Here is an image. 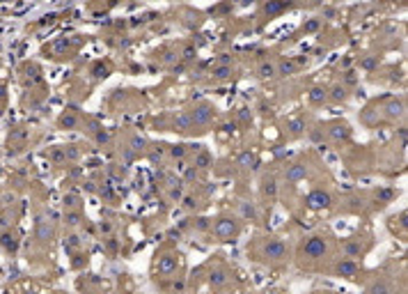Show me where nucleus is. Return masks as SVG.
<instances>
[{
	"label": "nucleus",
	"mask_w": 408,
	"mask_h": 294,
	"mask_svg": "<svg viewBox=\"0 0 408 294\" xmlns=\"http://www.w3.org/2000/svg\"><path fill=\"white\" fill-rule=\"evenodd\" d=\"M307 257H321V255L326 253V244L321 241V239H310L307 244H305V251H303Z\"/></svg>",
	"instance_id": "obj_1"
},
{
	"label": "nucleus",
	"mask_w": 408,
	"mask_h": 294,
	"mask_svg": "<svg viewBox=\"0 0 408 294\" xmlns=\"http://www.w3.org/2000/svg\"><path fill=\"white\" fill-rule=\"evenodd\" d=\"M266 255L268 257H284V246L280 241H271V244L266 246Z\"/></svg>",
	"instance_id": "obj_2"
},
{
	"label": "nucleus",
	"mask_w": 408,
	"mask_h": 294,
	"mask_svg": "<svg viewBox=\"0 0 408 294\" xmlns=\"http://www.w3.org/2000/svg\"><path fill=\"white\" fill-rule=\"evenodd\" d=\"M307 202L312 204V207H326V204H328V196L321 193V191H314L312 196L307 198Z\"/></svg>",
	"instance_id": "obj_3"
},
{
	"label": "nucleus",
	"mask_w": 408,
	"mask_h": 294,
	"mask_svg": "<svg viewBox=\"0 0 408 294\" xmlns=\"http://www.w3.org/2000/svg\"><path fill=\"white\" fill-rule=\"evenodd\" d=\"M301 177H305V168H303V165H294V168L289 170V175H287L289 182H298Z\"/></svg>",
	"instance_id": "obj_4"
},
{
	"label": "nucleus",
	"mask_w": 408,
	"mask_h": 294,
	"mask_svg": "<svg viewBox=\"0 0 408 294\" xmlns=\"http://www.w3.org/2000/svg\"><path fill=\"white\" fill-rule=\"evenodd\" d=\"M193 117H195V122H207L209 117H211V110L209 108H197Z\"/></svg>",
	"instance_id": "obj_5"
},
{
	"label": "nucleus",
	"mask_w": 408,
	"mask_h": 294,
	"mask_svg": "<svg viewBox=\"0 0 408 294\" xmlns=\"http://www.w3.org/2000/svg\"><path fill=\"white\" fill-rule=\"evenodd\" d=\"M339 274H355V267L353 264H339Z\"/></svg>",
	"instance_id": "obj_6"
},
{
	"label": "nucleus",
	"mask_w": 408,
	"mask_h": 294,
	"mask_svg": "<svg viewBox=\"0 0 408 294\" xmlns=\"http://www.w3.org/2000/svg\"><path fill=\"white\" fill-rule=\"evenodd\" d=\"M218 232H220V235H227V232H234V228H230V223H220V225H218Z\"/></svg>",
	"instance_id": "obj_7"
},
{
	"label": "nucleus",
	"mask_w": 408,
	"mask_h": 294,
	"mask_svg": "<svg viewBox=\"0 0 408 294\" xmlns=\"http://www.w3.org/2000/svg\"><path fill=\"white\" fill-rule=\"evenodd\" d=\"M227 74H230V69H227V67H223V69H218V72H216V76H218V78H225Z\"/></svg>",
	"instance_id": "obj_8"
},
{
	"label": "nucleus",
	"mask_w": 408,
	"mask_h": 294,
	"mask_svg": "<svg viewBox=\"0 0 408 294\" xmlns=\"http://www.w3.org/2000/svg\"><path fill=\"white\" fill-rule=\"evenodd\" d=\"M273 74V67L268 65V67H262V76H271Z\"/></svg>",
	"instance_id": "obj_9"
},
{
	"label": "nucleus",
	"mask_w": 408,
	"mask_h": 294,
	"mask_svg": "<svg viewBox=\"0 0 408 294\" xmlns=\"http://www.w3.org/2000/svg\"><path fill=\"white\" fill-rule=\"evenodd\" d=\"M291 69H294V65H282V74H289Z\"/></svg>",
	"instance_id": "obj_10"
}]
</instances>
